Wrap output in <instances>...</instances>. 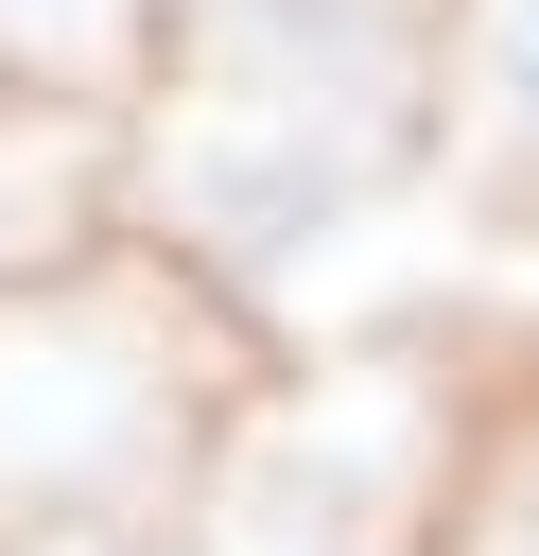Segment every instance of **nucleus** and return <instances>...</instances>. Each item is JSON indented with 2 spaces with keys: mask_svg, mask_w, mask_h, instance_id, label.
I'll return each instance as SVG.
<instances>
[{
  "mask_svg": "<svg viewBox=\"0 0 539 556\" xmlns=\"http://www.w3.org/2000/svg\"><path fill=\"white\" fill-rule=\"evenodd\" d=\"M191 52H209V208L296 226L383 156L400 0H209Z\"/></svg>",
  "mask_w": 539,
  "mask_h": 556,
  "instance_id": "1",
  "label": "nucleus"
},
{
  "mask_svg": "<svg viewBox=\"0 0 539 556\" xmlns=\"http://www.w3.org/2000/svg\"><path fill=\"white\" fill-rule=\"evenodd\" d=\"M487 122H504V156H539V0H487Z\"/></svg>",
  "mask_w": 539,
  "mask_h": 556,
  "instance_id": "2",
  "label": "nucleus"
},
{
  "mask_svg": "<svg viewBox=\"0 0 539 556\" xmlns=\"http://www.w3.org/2000/svg\"><path fill=\"white\" fill-rule=\"evenodd\" d=\"M122 0H0V52H87Z\"/></svg>",
  "mask_w": 539,
  "mask_h": 556,
  "instance_id": "3",
  "label": "nucleus"
},
{
  "mask_svg": "<svg viewBox=\"0 0 539 556\" xmlns=\"http://www.w3.org/2000/svg\"><path fill=\"white\" fill-rule=\"evenodd\" d=\"M504 556H539V452H522V504H504Z\"/></svg>",
  "mask_w": 539,
  "mask_h": 556,
  "instance_id": "4",
  "label": "nucleus"
}]
</instances>
